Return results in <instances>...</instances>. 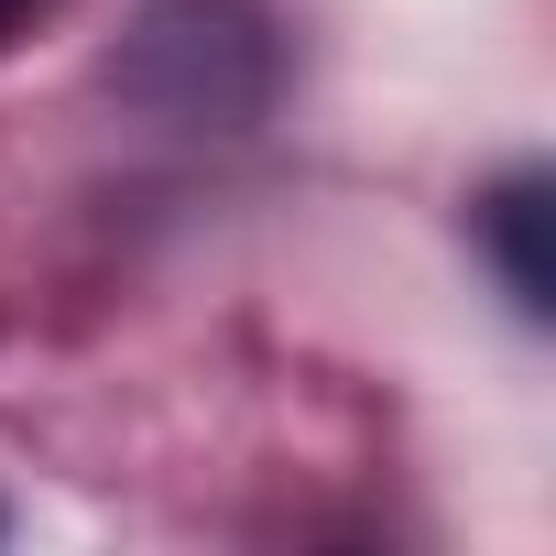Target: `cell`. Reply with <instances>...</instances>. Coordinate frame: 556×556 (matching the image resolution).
<instances>
[{
  "label": "cell",
  "mask_w": 556,
  "mask_h": 556,
  "mask_svg": "<svg viewBox=\"0 0 556 556\" xmlns=\"http://www.w3.org/2000/svg\"><path fill=\"white\" fill-rule=\"evenodd\" d=\"M121 88L142 110H164V121L240 131L273 99V45H262L251 12H229V0H164V12L131 34V55H121Z\"/></svg>",
  "instance_id": "obj_1"
},
{
  "label": "cell",
  "mask_w": 556,
  "mask_h": 556,
  "mask_svg": "<svg viewBox=\"0 0 556 556\" xmlns=\"http://www.w3.org/2000/svg\"><path fill=\"white\" fill-rule=\"evenodd\" d=\"M556 186H545V164H513L502 186H480L469 197V229H480V251H491V273H502V295H513V317H534L545 328V306H556V262H545V207Z\"/></svg>",
  "instance_id": "obj_2"
},
{
  "label": "cell",
  "mask_w": 556,
  "mask_h": 556,
  "mask_svg": "<svg viewBox=\"0 0 556 556\" xmlns=\"http://www.w3.org/2000/svg\"><path fill=\"white\" fill-rule=\"evenodd\" d=\"M23 12H34V0H0V45H12V23H23Z\"/></svg>",
  "instance_id": "obj_3"
}]
</instances>
